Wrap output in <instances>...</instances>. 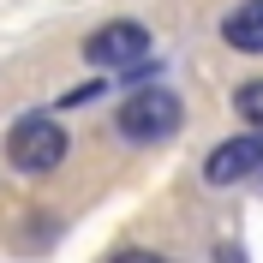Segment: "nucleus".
Returning a JSON list of instances; mask_svg holds the SVG:
<instances>
[{
	"instance_id": "f257e3e1",
	"label": "nucleus",
	"mask_w": 263,
	"mask_h": 263,
	"mask_svg": "<svg viewBox=\"0 0 263 263\" xmlns=\"http://www.w3.org/2000/svg\"><path fill=\"white\" fill-rule=\"evenodd\" d=\"M6 162H12V174H24V180L54 174V167L66 162V126L54 114L12 120V126H6Z\"/></svg>"
},
{
	"instance_id": "f03ea898",
	"label": "nucleus",
	"mask_w": 263,
	"mask_h": 263,
	"mask_svg": "<svg viewBox=\"0 0 263 263\" xmlns=\"http://www.w3.org/2000/svg\"><path fill=\"white\" fill-rule=\"evenodd\" d=\"M114 126H120L126 144H162V138H174V132L185 126V102L174 96V90H162V84H149V90H132V96L120 102Z\"/></svg>"
},
{
	"instance_id": "7ed1b4c3",
	"label": "nucleus",
	"mask_w": 263,
	"mask_h": 263,
	"mask_svg": "<svg viewBox=\"0 0 263 263\" xmlns=\"http://www.w3.org/2000/svg\"><path fill=\"white\" fill-rule=\"evenodd\" d=\"M84 60L96 66V72H138V66L149 60V30L144 24H132V18H120V24H102V30L84 36Z\"/></svg>"
},
{
	"instance_id": "20e7f679",
	"label": "nucleus",
	"mask_w": 263,
	"mask_h": 263,
	"mask_svg": "<svg viewBox=\"0 0 263 263\" xmlns=\"http://www.w3.org/2000/svg\"><path fill=\"white\" fill-rule=\"evenodd\" d=\"M257 174H263V132H239V138H228L203 156L210 185H239V180H257Z\"/></svg>"
},
{
	"instance_id": "39448f33",
	"label": "nucleus",
	"mask_w": 263,
	"mask_h": 263,
	"mask_svg": "<svg viewBox=\"0 0 263 263\" xmlns=\"http://www.w3.org/2000/svg\"><path fill=\"white\" fill-rule=\"evenodd\" d=\"M221 42L239 48V54H263V0H239L221 18Z\"/></svg>"
},
{
	"instance_id": "423d86ee",
	"label": "nucleus",
	"mask_w": 263,
	"mask_h": 263,
	"mask_svg": "<svg viewBox=\"0 0 263 263\" xmlns=\"http://www.w3.org/2000/svg\"><path fill=\"white\" fill-rule=\"evenodd\" d=\"M233 114L246 120L251 132H263V78H246L239 90H233Z\"/></svg>"
},
{
	"instance_id": "0eeeda50",
	"label": "nucleus",
	"mask_w": 263,
	"mask_h": 263,
	"mask_svg": "<svg viewBox=\"0 0 263 263\" xmlns=\"http://www.w3.org/2000/svg\"><path fill=\"white\" fill-rule=\"evenodd\" d=\"M108 263H167V257H156V251H144V246H132V251H114Z\"/></svg>"
},
{
	"instance_id": "6e6552de",
	"label": "nucleus",
	"mask_w": 263,
	"mask_h": 263,
	"mask_svg": "<svg viewBox=\"0 0 263 263\" xmlns=\"http://www.w3.org/2000/svg\"><path fill=\"white\" fill-rule=\"evenodd\" d=\"M215 263H246V246H239V239H221V246H215Z\"/></svg>"
}]
</instances>
